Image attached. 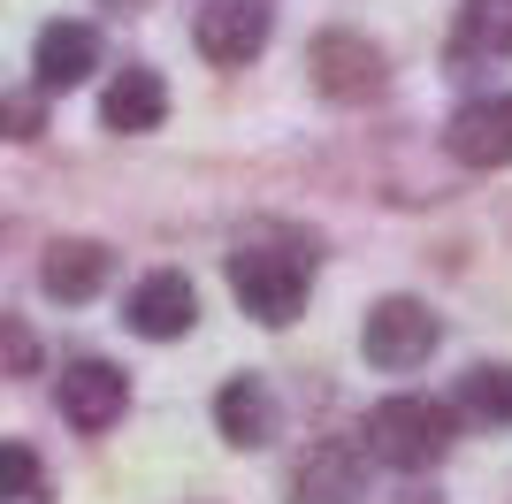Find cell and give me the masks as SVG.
<instances>
[{
  "label": "cell",
  "mask_w": 512,
  "mask_h": 504,
  "mask_svg": "<svg viewBox=\"0 0 512 504\" xmlns=\"http://www.w3.org/2000/svg\"><path fill=\"white\" fill-rule=\"evenodd\" d=\"M192 31H199V54H207V62L245 69L260 46H268V8H260V0H207Z\"/></svg>",
  "instance_id": "obj_6"
},
{
  "label": "cell",
  "mask_w": 512,
  "mask_h": 504,
  "mask_svg": "<svg viewBox=\"0 0 512 504\" xmlns=\"http://www.w3.org/2000/svg\"><path fill=\"white\" fill-rule=\"evenodd\" d=\"M107 268H115V252H107V245H92V237H62V245L46 252L39 283L62 298V306H77V298H92L107 283Z\"/></svg>",
  "instance_id": "obj_13"
},
{
  "label": "cell",
  "mask_w": 512,
  "mask_h": 504,
  "mask_svg": "<svg viewBox=\"0 0 512 504\" xmlns=\"http://www.w3.org/2000/svg\"><path fill=\"white\" fill-rule=\"evenodd\" d=\"M459 413L505 428V420H512V367H474V375L459 382Z\"/></svg>",
  "instance_id": "obj_14"
},
{
  "label": "cell",
  "mask_w": 512,
  "mask_h": 504,
  "mask_svg": "<svg viewBox=\"0 0 512 504\" xmlns=\"http://www.w3.org/2000/svg\"><path fill=\"white\" fill-rule=\"evenodd\" d=\"M352 497H360V443L352 436L314 443V459L291 482V504H352Z\"/></svg>",
  "instance_id": "obj_11"
},
{
  "label": "cell",
  "mask_w": 512,
  "mask_h": 504,
  "mask_svg": "<svg viewBox=\"0 0 512 504\" xmlns=\"http://www.w3.org/2000/svg\"><path fill=\"white\" fill-rule=\"evenodd\" d=\"M161 115H169V84H161V69H123V77L100 92V123L115 130V138L161 130Z\"/></svg>",
  "instance_id": "obj_10"
},
{
  "label": "cell",
  "mask_w": 512,
  "mask_h": 504,
  "mask_svg": "<svg viewBox=\"0 0 512 504\" xmlns=\"http://www.w3.org/2000/svg\"><path fill=\"white\" fill-rule=\"evenodd\" d=\"M314 84L329 100H367L383 84V46L352 39V31H321L314 39Z\"/></svg>",
  "instance_id": "obj_8"
},
{
  "label": "cell",
  "mask_w": 512,
  "mask_h": 504,
  "mask_svg": "<svg viewBox=\"0 0 512 504\" xmlns=\"http://www.w3.org/2000/svg\"><path fill=\"white\" fill-rule=\"evenodd\" d=\"M214 428L237 443V451H260V443L276 436V398H268V382L260 375H237L214 390Z\"/></svg>",
  "instance_id": "obj_12"
},
{
  "label": "cell",
  "mask_w": 512,
  "mask_h": 504,
  "mask_svg": "<svg viewBox=\"0 0 512 504\" xmlns=\"http://www.w3.org/2000/svg\"><path fill=\"white\" fill-rule=\"evenodd\" d=\"M306 283H314V268H306L299 252H268V245H237L230 252V291H237V306H245L253 321H268V329L299 321Z\"/></svg>",
  "instance_id": "obj_2"
},
{
  "label": "cell",
  "mask_w": 512,
  "mask_h": 504,
  "mask_svg": "<svg viewBox=\"0 0 512 504\" xmlns=\"http://www.w3.org/2000/svg\"><path fill=\"white\" fill-rule=\"evenodd\" d=\"M367 451L398 474H421L451 451V405L436 398H383L367 413Z\"/></svg>",
  "instance_id": "obj_1"
},
{
  "label": "cell",
  "mask_w": 512,
  "mask_h": 504,
  "mask_svg": "<svg viewBox=\"0 0 512 504\" xmlns=\"http://www.w3.org/2000/svg\"><path fill=\"white\" fill-rule=\"evenodd\" d=\"M23 497H39V451L0 443V504H23Z\"/></svg>",
  "instance_id": "obj_15"
},
{
  "label": "cell",
  "mask_w": 512,
  "mask_h": 504,
  "mask_svg": "<svg viewBox=\"0 0 512 504\" xmlns=\"http://www.w3.org/2000/svg\"><path fill=\"white\" fill-rule=\"evenodd\" d=\"M444 146L459 168H512V92H482L451 115Z\"/></svg>",
  "instance_id": "obj_5"
},
{
  "label": "cell",
  "mask_w": 512,
  "mask_h": 504,
  "mask_svg": "<svg viewBox=\"0 0 512 504\" xmlns=\"http://www.w3.org/2000/svg\"><path fill=\"white\" fill-rule=\"evenodd\" d=\"M54 398H62V420H69V428L100 436V428H115V420H123L130 382H123V367H107V359H69L62 382H54Z\"/></svg>",
  "instance_id": "obj_4"
},
{
  "label": "cell",
  "mask_w": 512,
  "mask_h": 504,
  "mask_svg": "<svg viewBox=\"0 0 512 504\" xmlns=\"http://www.w3.org/2000/svg\"><path fill=\"white\" fill-rule=\"evenodd\" d=\"M39 130H46L39 92H0V138H39Z\"/></svg>",
  "instance_id": "obj_16"
},
{
  "label": "cell",
  "mask_w": 512,
  "mask_h": 504,
  "mask_svg": "<svg viewBox=\"0 0 512 504\" xmlns=\"http://www.w3.org/2000/svg\"><path fill=\"white\" fill-rule=\"evenodd\" d=\"M31 367H39V336L16 314H0V375H31Z\"/></svg>",
  "instance_id": "obj_17"
},
{
  "label": "cell",
  "mask_w": 512,
  "mask_h": 504,
  "mask_svg": "<svg viewBox=\"0 0 512 504\" xmlns=\"http://www.w3.org/2000/svg\"><path fill=\"white\" fill-rule=\"evenodd\" d=\"M31 69H39V100L85 84L92 69H100V31H92V23H46L39 46H31Z\"/></svg>",
  "instance_id": "obj_9"
},
{
  "label": "cell",
  "mask_w": 512,
  "mask_h": 504,
  "mask_svg": "<svg viewBox=\"0 0 512 504\" xmlns=\"http://www.w3.org/2000/svg\"><path fill=\"white\" fill-rule=\"evenodd\" d=\"M436 314H428L421 298H383L375 314H367V329H360V344H367V359L375 367H390V375H406V367H428V352H436Z\"/></svg>",
  "instance_id": "obj_3"
},
{
  "label": "cell",
  "mask_w": 512,
  "mask_h": 504,
  "mask_svg": "<svg viewBox=\"0 0 512 504\" xmlns=\"http://www.w3.org/2000/svg\"><path fill=\"white\" fill-rule=\"evenodd\" d=\"M130 329L138 336H153V344H169V336H184L199 321V291H192V275L184 268H153L138 291H130Z\"/></svg>",
  "instance_id": "obj_7"
}]
</instances>
